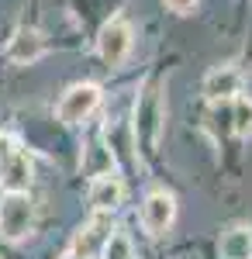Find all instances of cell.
I'll use <instances>...</instances> for the list:
<instances>
[{
	"label": "cell",
	"mask_w": 252,
	"mask_h": 259,
	"mask_svg": "<svg viewBox=\"0 0 252 259\" xmlns=\"http://www.w3.org/2000/svg\"><path fill=\"white\" fill-rule=\"evenodd\" d=\"M7 56H11V62H18V66L38 62L41 56H45V38H41V31L38 28H18L14 38L7 41Z\"/></svg>",
	"instance_id": "ba28073f"
},
{
	"label": "cell",
	"mask_w": 252,
	"mask_h": 259,
	"mask_svg": "<svg viewBox=\"0 0 252 259\" xmlns=\"http://www.w3.org/2000/svg\"><path fill=\"white\" fill-rule=\"evenodd\" d=\"M100 256L104 259H135V245H132V239L124 232H111V239L104 242Z\"/></svg>",
	"instance_id": "4fadbf2b"
},
{
	"label": "cell",
	"mask_w": 252,
	"mask_h": 259,
	"mask_svg": "<svg viewBox=\"0 0 252 259\" xmlns=\"http://www.w3.org/2000/svg\"><path fill=\"white\" fill-rule=\"evenodd\" d=\"M35 228V204L28 194H4L0 200V239L24 242Z\"/></svg>",
	"instance_id": "7a4b0ae2"
},
{
	"label": "cell",
	"mask_w": 252,
	"mask_h": 259,
	"mask_svg": "<svg viewBox=\"0 0 252 259\" xmlns=\"http://www.w3.org/2000/svg\"><path fill=\"white\" fill-rule=\"evenodd\" d=\"M111 232H114L111 214H94V218L83 225V232L76 235V242H73V252H76L79 259L100 256V249H104V242L111 239Z\"/></svg>",
	"instance_id": "8992f818"
},
{
	"label": "cell",
	"mask_w": 252,
	"mask_h": 259,
	"mask_svg": "<svg viewBox=\"0 0 252 259\" xmlns=\"http://www.w3.org/2000/svg\"><path fill=\"white\" fill-rule=\"evenodd\" d=\"M62 259H79V256H76V252H69V256H62Z\"/></svg>",
	"instance_id": "e0dca14e"
},
{
	"label": "cell",
	"mask_w": 252,
	"mask_h": 259,
	"mask_svg": "<svg viewBox=\"0 0 252 259\" xmlns=\"http://www.w3.org/2000/svg\"><path fill=\"white\" fill-rule=\"evenodd\" d=\"M97 52L107 66H121L132 52V24L124 18H111L97 35Z\"/></svg>",
	"instance_id": "277c9868"
},
{
	"label": "cell",
	"mask_w": 252,
	"mask_h": 259,
	"mask_svg": "<svg viewBox=\"0 0 252 259\" xmlns=\"http://www.w3.org/2000/svg\"><path fill=\"white\" fill-rule=\"evenodd\" d=\"M7 156H11V139H7V135H0V162L7 159Z\"/></svg>",
	"instance_id": "2e32d148"
},
{
	"label": "cell",
	"mask_w": 252,
	"mask_h": 259,
	"mask_svg": "<svg viewBox=\"0 0 252 259\" xmlns=\"http://www.w3.org/2000/svg\"><path fill=\"white\" fill-rule=\"evenodd\" d=\"M238 73L235 69H228V66H221V69H214V73H207V80H204V94L211 100H232L235 94H238Z\"/></svg>",
	"instance_id": "30bf717a"
},
{
	"label": "cell",
	"mask_w": 252,
	"mask_h": 259,
	"mask_svg": "<svg viewBox=\"0 0 252 259\" xmlns=\"http://www.w3.org/2000/svg\"><path fill=\"white\" fill-rule=\"evenodd\" d=\"M221 259H252V228H232L218 242Z\"/></svg>",
	"instance_id": "8fae6325"
},
{
	"label": "cell",
	"mask_w": 252,
	"mask_h": 259,
	"mask_svg": "<svg viewBox=\"0 0 252 259\" xmlns=\"http://www.w3.org/2000/svg\"><path fill=\"white\" fill-rule=\"evenodd\" d=\"M0 187H4V194H28V187H31V159H28V152L11 149V156L0 162Z\"/></svg>",
	"instance_id": "52a82bcc"
},
{
	"label": "cell",
	"mask_w": 252,
	"mask_h": 259,
	"mask_svg": "<svg viewBox=\"0 0 252 259\" xmlns=\"http://www.w3.org/2000/svg\"><path fill=\"white\" fill-rule=\"evenodd\" d=\"M162 135V97H159V87H149L135 107V128H132V142H135L142 152L152 156L155 145Z\"/></svg>",
	"instance_id": "6da1fadb"
},
{
	"label": "cell",
	"mask_w": 252,
	"mask_h": 259,
	"mask_svg": "<svg viewBox=\"0 0 252 259\" xmlns=\"http://www.w3.org/2000/svg\"><path fill=\"white\" fill-rule=\"evenodd\" d=\"M142 228L149 232V235H166L170 232V225L176 218V200L173 194H166V190H152L149 197L142 200Z\"/></svg>",
	"instance_id": "5b68a950"
},
{
	"label": "cell",
	"mask_w": 252,
	"mask_h": 259,
	"mask_svg": "<svg viewBox=\"0 0 252 259\" xmlns=\"http://www.w3.org/2000/svg\"><path fill=\"white\" fill-rule=\"evenodd\" d=\"M87 173L90 177H104V173H114V156H111V149H104L100 142H94L90 149H87Z\"/></svg>",
	"instance_id": "7c38bea8"
},
{
	"label": "cell",
	"mask_w": 252,
	"mask_h": 259,
	"mask_svg": "<svg viewBox=\"0 0 252 259\" xmlns=\"http://www.w3.org/2000/svg\"><path fill=\"white\" fill-rule=\"evenodd\" d=\"M97 107H100V87L97 83H76L62 94L56 114L62 124H83Z\"/></svg>",
	"instance_id": "3957f363"
},
{
	"label": "cell",
	"mask_w": 252,
	"mask_h": 259,
	"mask_svg": "<svg viewBox=\"0 0 252 259\" xmlns=\"http://www.w3.org/2000/svg\"><path fill=\"white\" fill-rule=\"evenodd\" d=\"M232 132H238V135L252 132V100L249 97H232Z\"/></svg>",
	"instance_id": "5bb4252c"
},
{
	"label": "cell",
	"mask_w": 252,
	"mask_h": 259,
	"mask_svg": "<svg viewBox=\"0 0 252 259\" xmlns=\"http://www.w3.org/2000/svg\"><path fill=\"white\" fill-rule=\"evenodd\" d=\"M124 200V183L117 180V173H104V177H94L90 183V204L97 214H111L114 207H121Z\"/></svg>",
	"instance_id": "9c48e42d"
},
{
	"label": "cell",
	"mask_w": 252,
	"mask_h": 259,
	"mask_svg": "<svg viewBox=\"0 0 252 259\" xmlns=\"http://www.w3.org/2000/svg\"><path fill=\"white\" fill-rule=\"evenodd\" d=\"M162 4H166V7H170V11H176V14H187V11H190V7H194L197 0H162Z\"/></svg>",
	"instance_id": "9a60e30c"
}]
</instances>
